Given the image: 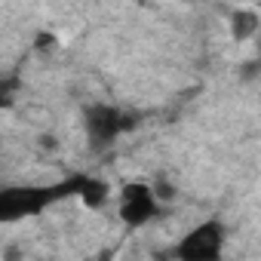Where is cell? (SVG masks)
<instances>
[{"label":"cell","instance_id":"3","mask_svg":"<svg viewBox=\"0 0 261 261\" xmlns=\"http://www.w3.org/2000/svg\"><path fill=\"white\" fill-rule=\"evenodd\" d=\"M172 261H224V224L218 218H206L191 227L172 249Z\"/></svg>","mask_w":261,"mask_h":261},{"label":"cell","instance_id":"2","mask_svg":"<svg viewBox=\"0 0 261 261\" xmlns=\"http://www.w3.org/2000/svg\"><path fill=\"white\" fill-rule=\"evenodd\" d=\"M136 126H139L136 114L120 111L114 105L92 101L83 108V133H86V142L92 151H108L123 133H133Z\"/></svg>","mask_w":261,"mask_h":261},{"label":"cell","instance_id":"7","mask_svg":"<svg viewBox=\"0 0 261 261\" xmlns=\"http://www.w3.org/2000/svg\"><path fill=\"white\" fill-rule=\"evenodd\" d=\"M151 188H154V194H157L160 203H175V197H178V188H175L166 175H157V178L151 181Z\"/></svg>","mask_w":261,"mask_h":261},{"label":"cell","instance_id":"9","mask_svg":"<svg viewBox=\"0 0 261 261\" xmlns=\"http://www.w3.org/2000/svg\"><path fill=\"white\" fill-rule=\"evenodd\" d=\"M258 74H261V59H258V56H252V59L240 68V77H243V80H255Z\"/></svg>","mask_w":261,"mask_h":261},{"label":"cell","instance_id":"4","mask_svg":"<svg viewBox=\"0 0 261 261\" xmlns=\"http://www.w3.org/2000/svg\"><path fill=\"white\" fill-rule=\"evenodd\" d=\"M117 200H120V218L129 227H145L163 212V203L157 200L151 181H126Z\"/></svg>","mask_w":261,"mask_h":261},{"label":"cell","instance_id":"1","mask_svg":"<svg viewBox=\"0 0 261 261\" xmlns=\"http://www.w3.org/2000/svg\"><path fill=\"white\" fill-rule=\"evenodd\" d=\"M80 172L56 181V185H7L0 188V221H22L46 212L53 203L77 197Z\"/></svg>","mask_w":261,"mask_h":261},{"label":"cell","instance_id":"10","mask_svg":"<svg viewBox=\"0 0 261 261\" xmlns=\"http://www.w3.org/2000/svg\"><path fill=\"white\" fill-rule=\"evenodd\" d=\"M255 56H258V59H261V37H258V53H255Z\"/></svg>","mask_w":261,"mask_h":261},{"label":"cell","instance_id":"6","mask_svg":"<svg viewBox=\"0 0 261 261\" xmlns=\"http://www.w3.org/2000/svg\"><path fill=\"white\" fill-rule=\"evenodd\" d=\"M77 200L89 209H101L108 200H111V185L105 178H95V175H86L80 172V185H77Z\"/></svg>","mask_w":261,"mask_h":261},{"label":"cell","instance_id":"8","mask_svg":"<svg viewBox=\"0 0 261 261\" xmlns=\"http://www.w3.org/2000/svg\"><path fill=\"white\" fill-rule=\"evenodd\" d=\"M56 46H59V40H56L53 31H37V34H34V49H37V53L46 56V53H53Z\"/></svg>","mask_w":261,"mask_h":261},{"label":"cell","instance_id":"5","mask_svg":"<svg viewBox=\"0 0 261 261\" xmlns=\"http://www.w3.org/2000/svg\"><path fill=\"white\" fill-rule=\"evenodd\" d=\"M227 28H230V37L237 43H249V40L261 37V16L252 7H237L227 19Z\"/></svg>","mask_w":261,"mask_h":261}]
</instances>
